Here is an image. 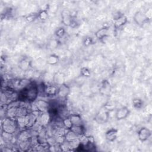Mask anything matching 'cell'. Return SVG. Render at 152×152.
<instances>
[{"mask_svg": "<svg viewBox=\"0 0 152 152\" xmlns=\"http://www.w3.org/2000/svg\"><path fill=\"white\" fill-rule=\"evenodd\" d=\"M129 110L126 107H122L117 110L116 112V118L118 120H122L126 118L129 114Z\"/></svg>", "mask_w": 152, "mask_h": 152, "instance_id": "obj_6", "label": "cell"}, {"mask_svg": "<svg viewBox=\"0 0 152 152\" xmlns=\"http://www.w3.org/2000/svg\"><path fill=\"white\" fill-rule=\"evenodd\" d=\"M36 105L37 106V108L38 110H39L41 112H46L48 110V103L43 100H38L37 101Z\"/></svg>", "mask_w": 152, "mask_h": 152, "instance_id": "obj_13", "label": "cell"}, {"mask_svg": "<svg viewBox=\"0 0 152 152\" xmlns=\"http://www.w3.org/2000/svg\"><path fill=\"white\" fill-rule=\"evenodd\" d=\"M149 19L150 18L148 17V16L141 11L137 12L134 16L135 22L137 25L140 26H142L144 24L147 23Z\"/></svg>", "mask_w": 152, "mask_h": 152, "instance_id": "obj_3", "label": "cell"}, {"mask_svg": "<svg viewBox=\"0 0 152 152\" xmlns=\"http://www.w3.org/2000/svg\"><path fill=\"white\" fill-rule=\"evenodd\" d=\"M62 22L65 26H71L72 19L71 14L67 11H63L62 13Z\"/></svg>", "mask_w": 152, "mask_h": 152, "instance_id": "obj_9", "label": "cell"}, {"mask_svg": "<svg viewBox=\"0 0 152 152\" xmlns=\"http://www.w3.org/2000/svg\"><path fill=\"white\" fill-rule=\"evenodd\" d=\"M18 66L23 71L27 70L30 66V62L29 59L27 58H23L20 61L18 64Z\"/></svg>", "mask_w": 152, "mask_h": 152, "instance_id": "obj_14", "label": "cell"}, {"mask_svg": "<svg viewBox=\"0 0 152 152\" xmlns=\"http://www.w3.org/2000/svg\"><path fill=\"white\" fill-rule=\"evenodd\" d=\"M109 110L104 107L103 109H102L100 112L99 113H98L96 116V119L98 120V122L99 123H103L105 122L107 119H108V112Z\"/></svg>", "mask_w": 152, "mask_h": 152, "instance_id": "obj_7", "label": "cell"}, {"mask_svg": "<svg viewBox=\"0 0 152 152\" xmlns=\"http://www.w3.org/2000/svg\"><path fill=\"white\" fill-rule=\"evenodd\" d=\"M114 26L116 28L122 27L128 21L127 18L124 14H118L114 17Z\"/></svg>", "mask_w": 152, "mask_h": 152, "instance_id": "obj_5", "label": "cell"}, {"mask_svg": "<svg viewBox=\"0 0 152 152\" xmlns=\"http://www.w3.org/2000/svg\"><path fill=\"white\" fill-rule=\"evenodd\" d=\"M39 93L37 86L32 84L28 85V87L23 88L19 93L18 99L23 101L31 102L34 100Z\"/></svg>", "mask_w": 152, "mask_h": 152, "instance_id": "obj_1", "label": "cell"}, {"mask_svg": "<svg viewBox=\"0 0 152 152\" xmlns=\"http://www.w3.org/2000/svg\"><path fill=\"white\" fill-rule=\"evenodd\" d=\"M63 122H64V125H65V126L66 127V128H68V129H70V128L72 127V122H71V121L69 118L65 119L63 121Z\"/></svg>", "mask_w": 152, "mask_h": 152, "instance_id": "obj_23", "label": "cell"}, {"mask_svg": "<svg viewBox=\"0 0 152 152\" xmlns=\"http://www.w3.org/2000/svg\"><path fill=\"white\" fill-rule=\"evenodd\" d=\"M118 137V130L112 128L107 131L105 133L106 139L109 142L114 141Z\"/></svg>", "mask_w": 152, "mask_h": 152, "instance_id": "obj_8", "label": "cell"}, {"mask_svg": "<svg viewBox=\"0 0 152 152\" xmlns=\"http://www.w3.org/2000/svg\"><path fill=\"white\" fill-rule=\"evenodd\" d=\"M151 131L145 127H143L141 128L138 132V139L141 142L147 141L151 137Z\"/></svg>", "mask_w": 152, "mask_h": 152, "instance_id": "obj_4", "label": "cell"}, {"mask_svg": "<svg viewBox=\"0 0 152 152\" xmlns=\"http://www.w3.org/2000/svg\"><path fill=\"white\" fill-rule=\"evenodd\" d=\"M132 104L135 108L140 109L143 106V102L139 99H135L132 100Z\"/></svg>", "mask_w": 152, "mask_h": 152, "instance_id": "obj_19", "label": "cell"}, {"mask_svg": "<svg viewBox=\"0 0 152 152\" xmlns=\"http://www.w3.org/2000/svg\"><path fill=\"white\" fill-rule=\"evenodd\" d=\"M81 74L84 77H88L90 76L91 72L88 68H87L86 67H83L81 69Z\"/></svg>", "mask_w": 152, "mask_h": 152, "instance_id": "obj_22", "label": "cell"}, {"mask_svg": "<svg viewBox=\"0 0 152 152\" xmlns=\"http://www.w3.org/2000/svg\"><path fill=\"white\" fill-rule=\"evenodd\" d=\"M92 43V39L91 37H86L84 41V44L85 46H88Z\"/></svg>", "mask_w": 152, "mask_h": 152, "instance_id": "obj_25", "label": "cell"}, {"mask_svg": "<svg viewBox=\"0 0 152 152\" xmlns=\"http://www.w3.org/2000/svg\"><path fill=\"white\" fill-rule=\"evenodd\" d=\"M39 14V18L41 20H46L48 17V11L46 10H42Z\"/></svg>", "mask_w": 152, "mask_h": 152, "instance_id": "obj_21", "label": "cell"}, {"mask_svg": "<svg viewBox=\"0 0 152 152\" xmlns=\"http://www.w3.org/2000/svg\"><path fill=\"white\" fill-rule=\"evenodd\" d=\"M110 84L109 83V82L106 80H104L102 86V88L101 90L103 91L104 93V94H106V93H109L110 91Z\"/></svg>", "mask_w": 152, "mask_h": 152, "instance_id": "obj_18", "label": "cell"}, {"mask_svg": "<svg viewBox=\"0 0 152 152\" xmlns=\"http://www.w3.org/2000/svg\"><path fill=\"white\" fill-rule=\"evenodd\" d=\"M70 130L74 132L77 135H83L84 133L85 129L83 125H72Z\"/></svg>", "mask_w": 152, "mask_h": 152, "instance_id": "obj_12", "label": "cell"}, {"mask_svg": "<svg viewBox=\"0 0 152 152\" xmlns=\"http://www.w3.org/2000/svg\"><path fill=\"white\" fill-rule=\"evenodd\" d=\"M65 30L64 29V28L60 27L56 30L55 34H56V36L61 37H62L65 34Z\"/></svg>", "mask_w": 152, "mask_h": 152, "instance_id": "obj_24", "label": "cell"}, {"mask_svg": "<svg viewBox=\"0 0 152 152\" xmlns=\"http://www.w3.org/2000/svg\"><path fill=\"white\" fill-rule=\"evenodd\" d=\"M2 126L4 131L10 134L14 133L16 129L15 123L11 118L4 119Z\"/></svg>", "mask_w": 152, "mask_h": 152, "instance_id": "obj_2", "label": "cell"}, {"mask_svg": "<svg viewBox=\"0 0 152 152\" xmlns=\"http://www.w3.org/2000/svg\"><path fill=\"white\" fill-rule=\"evenodd\" d=\"M58 89L53 86H46L45 88V93L48 96H53L58 93Z\"/></svg>", "mask_w": 152, "mask_h": 152, "instance_id": "obj_15", "label": "cell"}, {"mask_svg": "<svg viewBox=\"0 0 152 152\" xmlns=\"http://www.w3.org/2000/svg\"><path fill=\"white\" fill-rule=\"evenodd\" d=\"M72 125H80L82 124L81 118L78 115H72L69 118Z\"/></svg>", "mask_w": 152, "mask_h": 152, "instance_id": "obj_16", "label": "cell"}, {"mask_svg": "<svg viewBox=\"0 0 152 152\" xmlns=\"http://www.w3.org/2000/svg\"><path fill=\"white\" fill-rule=\"evenodd\" d=\"M37 18H39V14H36V13L30 14L26 17V20L28 22H31L34 21Z\"/></svg>", "mask_w": 152, "mask_h": 152, "instance_id": "obj_20", "label": "cell"}, {"mask_svg": "<svg viewBox=\"0 0 152 152\" xmlns=\"http://www.w3.org/2000/svg\"><path fill=\"white\" fill-rule=\"evenodd\" d=\"M69 92V87L66 86L65 84H62L61 86V87L58 88V94L62 98L65 97Z\"/></svg>", "mask_w": 152, "mask_h": 152, "instance_id": "obj_11", "label": "cell"}, {"mask_svg": "<svg viewBox=\"0 0 152 152\" xmlns=\"http://www.w3.org/2000/svg\"><path fill=\"white\" fill-rule=\"evenodd\" d=\"M59 61V58L57 55L52 54L48 56L47 58V63L50 65H55L57 64Z\"/></svg>", "mask_w": 152, "mask_h": 152, "instance_id": "obj_17", "label": "cell"}, {"mask_svg": "<svg viewBox=\"0 0 152 152\" xmlns=\"http://www.w3.org/2000/svg\"><path fill=\"white\" fill-rule=\"evenodd\" d=\"M107 31H108V28L106 27H103L100 28L99 30H98L95 33V36L99 40H102L107 36Z\"/></svg>", "mask_w": 152, "mask_h": 152, "instance_id": "obj_10", "label": "cell"}]
</instances>
